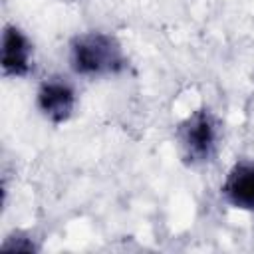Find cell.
<instances>
[{"mask_svg":"<svg viewBox=\"0 0 254 254\" xmlns=\"http://www.w3.org/2000/svg\"><path fill=\"white\" fill-rule=\"evenodd\" d=\"M71 67L81 75L115 73L123 67L125 58L113 36L89 32L71 42Z\"/></svg>","mask_w":254,"mask_h":254,"instance_id":"1","label":"cell"},{"mask_svg":"<svg viewBox=\"0 0 254 254\" xmlns=\"http://www.w3.org/2000/svg\"><path fill=\"white\" fill-rule=\"evenodd\" d=\"M179 141L189 163H204L216 149V123L208 109L194 111L179 127Z\"/></svg>","mask_w":254,"mask_h":254,"instance_id":"2","label":"cell"},{"mask_svg":"<svg viewBox=\"0 0 254 254\" xmlns=\"http://www.w3.org/2000/svg\"><path fill=\"white\" fill-rule=\"evenodd\" d=\"M73 105H75V93L69 83L56 77L42 83L38 91V107L50 121L62 123L69 119Z\"/></svg>","mask_w":254,"mask_h":254,"instance_id":"3","label":"cell"},{"mask_svg":"<svg viewBox=\"0 0 254 254\" xmlns=\"http://www.w3.org/2000/svg\"><path fill=\"white\" fill-rule=\"evenodd\" d=\"M32 62V44L28 38L16 28L6 26L2 36V69L6 75H26L30 71Z\"/></svg>","mask_w":254,"mask_h":254,"instance_id":"4","label":"cell"},{"mask_svg":"<svg viewBox=\"0 0 254 254\" xmlns=\"http://www.w3.org/2000/svg\"><path fill=\"white\" fill-rule=\"evenodd\" d=\"M226 200L242 210H254V163H236L222 187Z\"/></svg>","mask_w":254,"mask_h":254,"instance_id":"5","label":"cell"}]
</instances>
